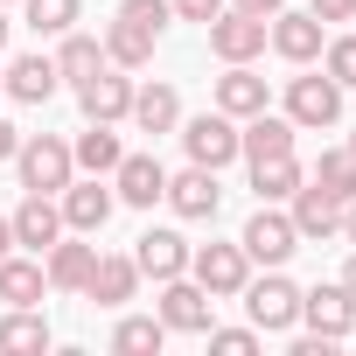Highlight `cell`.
I'll list each match as a JSON object with an SVG mask.
<instances>
[{"mask_svg": "<svg viewBox=\"0 0 356 356\" xmlns=\"http://www.w3.org/2000/svg\"><path fill=\"white\" fill-rule=\"evenodd\" d=\"M168 8H175V22H217L224 0H168Z\"/></svg>", "mask_w": 356, "mask_h": 356, "instance_id": "d590c367", "label": "cell"}, {"mask_svg": "<svg viewBox=\"0 0 356 356\" xmlns=\"http://www.w3.org/2000/svg\"><path fill=\"white\" fill-rule=\"evenodd\" d=\"M286 203H293V231H300V238H335V231H342V203H328L314 182H300Z\"/></svg>", "mask_w": 356, "mask_h": 356, "instance_id": "cb8c5ba5", "label": "cell"}, {"mask_svg": "<svg viewBox=\"0 0 356 356\" xmlns=\"http://www.w3.org/2000/svg\"><path fill=\"white\" fill-rule=\"evenodd\" d=\"M0 77H8V98H15V105H49L56 84H63V77H56V56H15Z\"/></svg>", "mask_w": 356, "mask_h": 356, "instance_id": "e0dca14e", "label": "cell"}, {"mask_svg": "<svg viewBox=\"0 0 356 356\" xmlns=\"http://www.w3.org/2000/svg\"><path fill=\"white\" fill-rule=\"evenodd\" d=\"M161 342H168V321H161V314H126V321L112 328V349H119V356H154Z\"/></svg>", "mask_w": 356, "mask_h": 356, "instance_id": "f546056e", "label": "cell"}, {"mask_svg": "<svg viewBox=\"0 0 356 356\" xmlns=\"http://www.w3.org/2000/svg\"><path fill=\"white\" fill-rule=\"evenodd\" d=\"M84 15V0H29V29L35 35H70Z\"/></svg>", "mask_w": 356, "mask_h": 356, "instance_id": "1f68e13d", "label": "cell"}, {"mask_svg": "<svg viewBox=\"0 0 356 356\" xmlns=\"http://www.w3.org/2000/svg\"><path fill=\"white\" fill-rule=\"evenodd\" d=\"M154 42H161V35H147V29H133V22H112V29H105V63L140 70V63H154Z\"/></svg>", "mask_w": 356, "mask_h": 356, "instance_id": "83f0119b", "label": "cell"}, {"mask_svg": "<svg viewBox=\"0 0 356 356\" xmlns=\"http://www.w3.org/2000/svg\"><path fill=\"white\" fill-rule=\"evenodd\" d=\"M217 112H231V119L266 112V77H259L252 63H231V70L217 77Z\"/></svg>", "mask_w": 356, "mask_h": 356, "instance_id": "7402d4cb", "label": "cell"}, {"mask_svg": "<svg viewBox=\"0 0 356 356\" xmlns=\"http://www.w3.org/2000/svg\"><path fill=\"white\" fill-rule=\"evenodd\" d=\"M8 29H15V22H8V15H0V49H8Z\"/></svg>", "mask_w": 356, "mask_h": 356, "instance_id": "7bdbcfd3", "label": "cell"}, {"mask_svg": "<svg viewBox=\"0 0 356 356\" xmlns=\"http://www.w3.org/2000/svg\"><path fill=\"white\" fill-rule=\"evenodd\" d=\"M8 252H15V224H8V217H0V259H8Z\"/></svg>", "mask_w": 356, "mask_h": 356, "instance_id": "60d3db41", "label": "cell"}, {"mask_svg": "<svg viewBox=\"0 0 356 356\" xmlns=\"http://www.w3.org/2000/svg\"><path fill=\"white\" fill-rule=\"evenodd\" d=\"M98 63H105V42H91V35H77V29H70V35H63V49H56V77L84 84Z\"/></svg>", "mask_w": 356, "mask_h": 356, "instance_id": "4dcf8cb0", "label": "cell"}, {"mask_svg": "<svg viewBox=\"0 0 356 356\" xmlns=\"http://www.w3.org/2000/svg\"><path fill=\"white\" fill-rule=\"evenodd\" d=\"M0 98H8V77H0Z\"/></svg>", "mask_w": 356, "mask_h": 356, "instance_id": "ee69618b", "label": "cell"}, {"mask_svg": "<svg viewBox=\"0 0 356 356\" xmlns=\"http://www.w3.org/2000/svg\"><path fill=\"white\" fill-rule=\"evenodd\" d=\"M349 154H356V133H349Z\"/></svg>", "mask_w": 356, "mask_h": 356, "instance_id": "f6af8a7d", "label": "cell"}, {"mask_svg": "<svg viewBox=\"0 0 356 356\" xmlns=\"http://www.w3.org/2000/svg\"><path fill=\"white\" fill-rule=\"evenodd\" d=\"M307 182V168L293 161V154H273V161H252V189H259V203H286L293 189Z\"/></svg>", "mask_w": 356, "mask_h": 356, "instance_id": "4316f807", "label": "cell"}, {"mask_svg": "<svg viewBox=\"0 0 356 356\" xmlns=\"http://www.w3.org/2000/svg\"><path fill=\"white\" fill-rule=\"evenodd\" d=\"M161 203H175V217H189V224L217 217V203H224V189H217V168H196V161H189L182 175H168Z\"/></svg>", "mask_w": 356, "mask_h": 356, "instance_id": "30bf717a", "label": "cell"}, {"mask_svg": "<svg viewBox=\"0 0 356 356\" xmlns=\"http://www.w3.org/2000/svg\"><path fill=\"white\" fill-rule=\"evenodd\" d=\"M119 154H126V147H119V133H112L105 119H91V126L70 140V161H77V168H91V175H112V168H119Z\"/></svg>", "mask_w": 356, "mask_h": 356, "instance_id": "484cf974", "label": "cell"}, {"mask_svg": "<svg viewBox=\"0 0 356 356\" xmlns=\"http://www.w3.org/2000/svg\"><path fill=\"white\" fill-rule=\"evenodd\" d=\"M342 286H349V293H356V259H349V266H342Z\"/></svg>", "mask_w": 356, "mask_h": 356, "instance_id": "b9f144b4", "label": "cell"}, {"mask_svg": "<svg viewBox=\"0 0 356 356\" xmlns=\"http://www.w3.org/2000/svg\"><path fill=\"white\" fill-rule=\"evenodd\" d=\"M119 22H133V29L161 35V29L175 22V8H168V0H126V8H119Z\"/></svg>", "mask_w": 356, "mask_h": 356, "instance_id": "836d02e7", "label": "cell"}, {"mask_svg": "<svg viewBox=\"0 0 356 356\" xmlns=\"http://www.w3.org/2000/svg\"><path fill=\"white\" fill-rule=\"evenodd\" d=\"M189 238L182 231H140L133 238V266H140V280H175V273H189Z\"/></svg>", "mask_w": 356, "mask_h": 356, "instance_id": "5bb4252c", "label": "cell"}, {"mask_svg": "<svg viewBox=\"0 0 356 356\" xmlns=\"http://www.w3.org/2000/svg\"><path fill=\"white\" fill-rule=\"evenodd\" d=\"M133 286H140V266H133V252H98L84 300H98V307H126V300H133Z\"/></svg>", "mask_w": 356, "mask_h": 356, "instance_id": "2e32d148", "label": "cell"}, {"mask_svg": "<svg viewBox=\"0 0 356 356\" xmlns=\"http://www.w3.org/2000/svg\"><path fill=\"white\" fill-rule=\"evenodd\" d=\"M300 321L314 328V335H328V342H342L349 328H356V293L335 280V286H314V293H300Z\"/></svg>", "mask_w": 356, "mask_h": 356, "instance_id": "7c38bea8", "label": "cell"}, {"mask_svg": "<svg viewBox=\"0 0 356 356\" xmlns=\"http://www.w3.org/2000/svg\"><path fill=\"white\" fill-rule=\"evenodd\" d=\"M210 349H224V356H252V349H259V328H217V321H210Z\"/></svg>", "mask_w": 356, "mask_h": 356, "instance_id": "e575fe53", "label": "cell"}, {"mask_svg": "<svg viewBox=\"0 0 356 356\" xmlns=\"http://www.w3.org/2000/svg\"><path fill=\"white\" fill-rule=\"evenodd\" d=\"M266 42H273L286 63H314L321 42H328V22H314V15H286V8H280V15L266 22Z\"/></svg>", "mask_w": 356, "mask_h": 356, "instance_id": "9a60e30c", "label": "cell"}, {"mask_svg": "<svg viewBox=\"0 0 356 356\" xmlns=\"http://www.w3.org/2000/svg\"><path fill=\"white\" fill-rule=\"evenodd\" d=\"M15 147H22V133H15L8 119H0V161H15Z\"/></svg>", "mask_w": 356, "mask_h": 356, "instance_id": "f35d334b", "label": "cell"}, {"mask_svg": "<svg viewBox=\"0 0 356 356\" xmlns=\"http://www.w3.org/2000/svg\"><path fill=\"white\" fill-rule=\"evenodd\" d=\"M182 147H189V161H196V168H231V161H238V119L210 105L203 119H189V126H182Z\"/></svg>", "mask_w": 356, "mask_h": 356, "instance_id": "5b68a950", "label": "cell"}, {"mask_svg": "<svg viewBox=\"0 0 356 356\" xmlns=\"http://www.w3.org/2000/svg\"><path fill=\"white\" fill-rule=\"evenodd\" d=\"M161 189H168V168H161L154 154H119V168H112V196H119V203L154 210V203H161Z\"/></svg>", "mask_w": 356, "mask_h": 356, "instance_id": "4fadbf2b", "label": "cell"}, {"mask_svg": "<svg viewBox=\"0 0 356 356\" xmlns=\"http://www.w3.org/2000/svg\"><path fill=\"white\" fill-rule=\"evenodd\" d=\"M307 182H314V189H321L328 203H349V196H356V154H349V147H335V154H321V161H314V175H307Z\"/></svg>", "mask_w": 356, "mask_h": 356, "instance_id": "f1b7e54d", "label": "cell"}, {"mask_svg": "<svg viewBox=\"0 0 356 356\" xmlns=\"http://www.w3.org/2000/svg\"><path fill=\"white\" fill-rule=\"evenodd\" d=\"M286 119L293 126H335L342 119V84L321 70V77H286Z\"/></svg>", "mask_w": 356, "mask_h": 356, "instance_id": "9c48e42d", "label": "cell"}, {"mask_svg": "<svg viewBox=\"0 0 356 356\" xmlns=\"http://www.w3.org/2000/svg\"><path fill=\"white\" fill-rule=\"evenodd\" d=\"M238 293H245V314H252L259 335H280V328L300 321V286H293L280 266H266V280H245Z\"/></svg>", "mask_w": 356, "mask_h": 356, "instance_id": "7a4b0ae2", "label": "cell"}, {"mask_svg": "<svg viewBox=\"0 0 356 356\" xmlns=\"http://www.w3.org/2000/svg\"><path fill=\"white\" fill-rule=\"evenodd\" d=\"M56 210H63V231L91 238V231H105V217L119 210V196L98 182V175H91V182H77V175H70V182H63V196H56Z\"/></svg>", "mask_w": 356, "mask_h": 356, "instance_id": "52a82bcc", "label": "cell"}, {"mask_svg": "<svg viewBox=\"0 0 356 356\" xmlns=\"http://www.w3.org/2000/svg\"><path fill=\"white\" fill-rule=\"evenodd\" d=\"M49 349V321L35 307H8L0 314V356H42Z\"/></svg>", "mask_w": 356, "mask_h": 356, "instance_id": "d4e9b609", "label": "cell"}, {"mask_svg": "<svg viewBox=\"0 0 356 356\" xmlns=\"http://www.w3.org/2000/svg\"><path fill=\"white\" fill-rule=\"evenodd\" d=\"M238 245H245V259H252V266H286V259L300 252V231H293V217H280L273 203H259V217L245 224V238H238Z\"/></svg>", "mask_w": 356, "mask_h": 356, "instance_id": "8992f818", "label": "cell"}, {"mask_svg": "<svg viewBox=\"0 0 356 356\" xmlns=\"http://www.w3.org/2000/svg\"><path fill=\"white\" fill-rule=\"evenodd\" d=\"M140 133H175L182 126V98H175V84H133V112H126Z\"/></svg>", "mask_w": 356, "mask_h": 356, "instance_id": "44dd1931", "label": "cell"}, {"mask_svg": "<svg viewBox=\"0 0 356 356\" xmlns=\"http://www.w3.org/2000/svg\"><path fill=\"white\" fill-rule=\"evenodd\" d=\"M314 22H356V0H307Z\"/></svg>", "mask_w": 356, "mask_h": 356, "instance_id": "8d00e7d4", "label": "cell"}, {"mask_svg": "<svg viewBox=\"0 0 356 356\" xmlns=\"http://www.w3.org/2000/svg\"><path fill=\"white\" fill-rule=\"evenodd\" d=\"M168 328H182V335H210V321H217V300L189 280V273H175V280H161V307H154Z\"/></svg>", "mask_w": 356, "mask_h": 356, "instance_id": "277c9868", "label": "cell"}, {"mask_svg": "<svg viewBox=\"0 0 356 356\" xmlns=\"http://www.w3.org/2000/svg\"><path fill=\"white\" fill-rule=\"evenodd\" d=\"M238 8H245V15H266V22H273V15L286 8V0H238Z\"/></svg>", "mask_w": 356, "mask_h": 356, "instance_id": "74e56055", "label": "cell"}, {"mask_svg": "<svg viewBox=\"0 0 356 356\" xmlns=\"http://www.w3.org/2000/svg\"><path fill=\"white\" fill-rule=\"evenodd\" d=\"M8 224H15V245H29V252H49V245L63 238V210H56V196H35V189H29V203H22Z\"/></svg>", "mask_w": 356, "mask_h": 356, "instance_id": "d6986e66", "label": "cell"}, {"mask_svg": "<svg viewBox=\"0 0 356 356\" xmlns=\"http://www.w3.org/2000/svg\"><path fill=\"white\" fill-rule=\"evenodd\" d=\"M189 280H196L210 300H231V293L252 280V259H245V245H196V252H189Z\"/></svg>", "mask_w": 356, "mask_h": 356, "instance_id": "3957f363", "label": "cell"}, {"mask_svg": "<svg viewBox=\"0 0 356 356\" xmlns=\"http://www.w3.org/2000/svg\"><path fill=\"white\" fill-rule=\"evenodd\" d=\"M77 105H84V119H105V126H119V119L133 112V77H126L119 63H112V70L98 63V70L77 84Z\"/></svg>", "mask_w": 356, "mask_h": 356, "instance_id": "8fae6325", "label": "cell"}, {"mask_svg": "<svg viewBox=\"0 0 356 356\" xmlns=\"http://www.w3.org/2000/svg\"><path fill=\"white\" fill-rule=\"evenodd\" d=\"M210 29V56H224V63H252L259 49H266V15H245V8H224L217 22H203Z\"/></svg>", "mask_w": 356, "mask_h": 356, "instance_id": "ba28073f", "label": "cell"}, {"mask_svg": "<svg viewBox=\"0 0 356 356\" xmlns=\"http://www.w3.org/2000/svg\"><path fill=\"white\" fill-rule=\"evenodd\" d=\"M0 8H8V0H0Z\"/></svg>", "mask_w": 356, "mask_h": 356, "instance_id": "bcb514c9", "label": "cell"}, {"mask_svg": "<svg viewBox=\"0 0 356 356\" xmlns=\"http://www.w3.org/2000/svg\"><path fill=\"white\" fill-rule=\"evenodd\" d=\"M321 56H328V77H335L342 91H356V35H335V42H321Z\"/></svg>", "mask_w": 356, "mask_h": 356, "instance_id": "d6a6232c", "label": "cell"}, {"mask_svg": "<svg viewBox=\"0 0 356 356\" xmlns=\"http://www.w3.org/2000/svg\"><path fill=\"white\" fill-rule=\"evenodd\" d=\"M342 238H349V245H356V196H349V203H342Z\"/></svg>", "mask_w": 356, "mask_h": 356, "instance_id": "ab89813d", "label": "cell"}, {"mask_svg": "<svg viewBox=\"0 0 356 356\" xmlns=\"http://www.w3.org/2000/svg\"><path fill=\"white\" fill-rule=\"evenodd\" d=\"M91 266H98V245H77V238H56L49 259H42V273H49L56 293H84L91 286Z\"/></svg>", "mask_w": 356, "mask_h": 356, "instance_id": "ffe728a7", "label": "cell"}, {"mask_svg": "<svg viewBox=\"0 0 356 356\" xmlns=\"http://www.w3.org/2000/svg\"><path fill=\"white\" fill-rule=\"evenodd\" d=\"M293 119H280V112H252L245 126H238V154L245 161H273V154H293Z\"/></svg>", "mask_w": 356, "mask_h": 356, "instance_id": "ac0fdd59", "label": "cell"}, {"mask_svg": "<svg viewBox=\"0 0 356 356\" xmlns=\"http://www.w3.org/2000/svg\"><path fill=\"white\" fill-rule=\"evenodd\" d=\"M15 168H22V189H35V196H63V182L77 175L70 140H56V133H29L15 147Z\"/></svg>", "mask_w": 356, "mask_h": 356, "instance_id": "6da1fadb", "label": "cell"}, {"mask_svg": "<svg viewBox=\"0 0 356 356\" xmlns=\"http://www.w3.org/2000/svg\"><path fill=\"white\" fill-rule=\"evenodd\" d=\"M42 293H49V273H42V259H0V300L8 307H42Z\"/></svg>", "mask_w": 356, "mask_h": 356, "instance_id": "603a6c76", "label": "cell"}]
</instances>
